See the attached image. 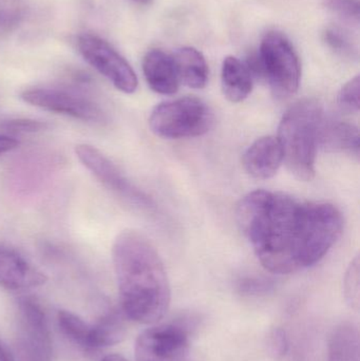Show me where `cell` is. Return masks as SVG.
<instances>
[{
	"mask_svg": "<svg viewBox=\"0 0 360 361\" xmlns=\"http://www.w3.org/2000/svg\"><path fill=\"white\" fill-rule=\"evenodd\" d=\"M143 73L154 92L173 95L179 90L180 80L173 56L160 49H152L143 59Z\"/></svg>",
	"mask_w": 360,
	"mask_h": 361,
	"instance_id": "obj_13",
	"label": "cell"
},
{
	"mask_svg": "<svg viewBox=\"0 0 360 361\" xmlns=\"http://www.w3.org/2000/svg\"><path fill=\"white\" fill-rule=\"evenodd\" d=\"M57 322L61 332L76 345L84 349L91 350L92 324H89L76 314L69 311H61L57 314Z\"/></svg>",
	"mask_w": 360,
	"mask_h": 361,
	"instance_id": "obj_19",
	"label": "cell"
},
{
	"mask_svg": "<svg viewBox=\"0 0 360 361\" xmlns=\"http://www.w3.org/2000/svg\"><path fill=\"white\" fill-rule=\"evenodd\" d=\"M268 348L271 354L277 360L285 357L289 352L290 343L287 332L283 329L276 328L268 337Z\"/></svg>",
	"mask_w": 360,
	"mask_h": 361,
	"instance_id": "obj_26",
	"label": "cell"
},
{
	"mask_svg": "<svg viewBox=\"0 0 360 361\" xmlns=\"http://www.w3.org/2000/svg\"><path fill=\"white\" fill-rule=\"evenodd\" d=\"M283 163V148L277 137H263L254 142L243 156V166L251 177L268 180Z\"/></svg>",
	"mask_w": 360,
	"mask_h": 361,
	"instance_id": "obj_12",
	"label": "cell"
},
{
	"mask_svg": "<svg viewBox=\"0 0 360 361\" xmlns=\"http://www.w3.org/2000/svg\"><path fill=\"white\" fill-rule=\"evenodd\" d=\"M126 318L122 310H112L92 324L91 350L104 349L120 343L126 336Z\"/></svg>",
	"mask_w": 360,
	"mask_h": 361,
	"instance_id": "obj_17",
	"label": "cell"
},
{
	"mask_svg": "<svg viewBox=\"0 0 360 361\" xmlns=\"http://www.w3.org/2000/svg\"><path fill=\"white\" fill-rule=\"evenodd\" d=\"M19 145V142L14 137L0 135V154H6L15 149Z\"/></svg>",
	"mask_w": 360,
	"mask_h": 361,
	"instance_id": "obj_28",
	"label": "cell"
},
{
	"mask_svg": "<svg viewBox=\"0 0 360 361\" xmlns=\"http://www.w3.org/2000/svg\"><path fill=\"white\" fill-rule=\"evenodd\" d=\"M101 361H128L126 358L123 356L118 355V354H110V355L105 356L101 358Z\"/></svg>",
	"mask_w": 360,
	"mask_h": 361,
	"instance_id": "obj_29",
	"label": "cell"
},
{
	"mask_svg": "<svg viewBox=\"0 0 360 361\" xmlns=\"http://www.w3.org/2000/svg\"><path fill=\"white\" fill-rule=\"evenodd\" d=\"M239 228L266 271L287 275L318 263L342 235L344 218L329 203L255 190L239 202Z\"/></svg>",
	"mask_w": 360,
	"mask_h": 361,
	"instance_id": "obj_1",
	"label": "cell"
},
{
	"mask_svg": "<svg viewBox=\"0 0 360 361\" xmlns=\"http://www.w3.org/2000/svg\"><path fill=\"white\" fill-rule=\"evenodd\" d=\"M0 361H11L8 353L4 351V348L1 347V345H0Z\"/></svg>",
	"mask_w": 360,
	"mask_h": 361,
	"instance_id": "obj_30",
	"label": "cell"
},
{
	"mask_svg": "<svg viewBox=\"0 0 360 361\" xmlns=\"http://www.w3.org/2000/svg\"><path fill=\"white\" fill-rule=\"evenodd\" d=\"M135 361H190V336L185 326L163 324L143 331L135 341Z\"/></svg>",
	"mask_w": 360,
	"mask_h": 361,
	"instance_id": "obj_10",
	"label": "cell"
},
{
	"mask_svg": "<svg viewBox=\"0 0 360 361\" xmlns=\"http://www.w3.org/2000/svg\"><path fill=\"white\" fill-rule=\"evenodd\" d=\"M323 42L336 54L346 59H356L357 48L352 36L346 30L336 25L328 27L323 32Z\"/></svg>",
	"mask_w": 360,
	"mask_h": 361,
	"instance_id": "obj_20",
	"label": "cell"
},
{
	"mask_svg": "<svg viewBox=\"0 0 360 361\" xmlns=\"http://www.w3.org/2000/svg\"><path fill=\"white\" fill-rule=\"evenodd\" d=\"M263 70V80L279 99L297 92L302 78L299 57L289 38L278 31L264 35L258 52Z\"/></svg>",
	"mask_w": 360,
	"mask_h": 361,
	"instance_id": "obj_5",
	"label": "cell"
},
{
	"mask_svg": "<svg viewBox=\"0 0 360 361\" xmlns=\"http://www.w3.org/2000/svg\"><path fill=\"white\" fill-rule=\"evenodd\" d=\"M274 288V283L264 278H243L238 283L239 292L245 296H261L268 294Z\"/></svg>",
	"mask_w": 360,
	"mask_h": 361,
	"instance_id": "obj_25",
	"label": "cell"
},
{
	"mask_svg": "<svg viewBox=\"0 0 360 361\" xmlns=\"http://www.w3.org/2000/svg\"><path fill=\"white\" fill-rule=\"evenodd\" d=\"M173 56L180 82L192 89H202L209 80V67L202 53L192 47L177 49Z\"/></svg>",
	"mask_w": 360,
	"mask_h": 361,
	"instance_id": "obj_16",
	"label": "cell"
},
{
	"mask_svg": "<svg viewBox=\"0 0 360 361\" xmlns=\"http://www.w3.org/2000/svg\"><path fill=\"white\" fill-rule=\"evenodd\" d=\"M120 310L128 319L156 324L170 305V284L160 255L135 231H125L112 247Z\"/></svg>",
	"mask_w": 360,
	"mask_h": 361,
	"instance_id": "obj_2",
	"label": "cell"
},
{
	"mask_svg": "<svg viewBox=\"0 0 360 361\" xmlns=\"http://www.w3.org/2000/svg\"><path fill=\"white\" fill-rule=\"evenodd\" d=\"M323 118V107L314 99H300L281 118L277 139L283 148V163L296 179L308 182L315 177Z\"/></svg>",
	"mask_w": 360,
	"mask_h": 361,
	"instance_id": "obj_3",
	"label": "cell"
},
{
	"mask_svg": "<svg viewBox=\"0 0 360 361\" xmlns=\"http://www.w3.org/2000/svg\"><path fill=\"white\" fill-rule=\"evenodd\" d=\"M345 296L353 309L359 307V259H354L345 277Z\"/></svg>",
	"mask_w": 360,
	"mask_h": 361,
	"instance_id": "obj_24",
	"label": "cell"
},
{
	"mask_svg": "<svg viewBox=\"0 0 360 361\" xmlns=\"http://www.w3.org/2000/svg\"><path fill=\"white\" fill-rule=\"evenodd\" d=\"M360 78L349 80L337 95V106L345 114H357L360 108Z\"/></svg>",
	"mask_w": 360,
	"mask_h": 361,
	"instance_id": "obj_22",
	"label": "cell"
},
{
	"mask_svg": "<svg viewBox=\"0 0 360 361\" xmlns=\"http://www.w3.org/2000/svg\"><path fill=\"white\" fill-rule=\"evenodd\" d=\"M20 97L30 105L82 122L104 124L107 121V116L99 104L71 89L37 87L23 91Z\"/></svg>",
	"mask_w": 360,
	"mask_h": 361,
	"instance_id": "obj_7",
	"label": "cell"
},
{
	"mask_svg": "<svg viewBox=\"0 0 360 361\" xmlns=\"http://www.w3.org/2000/svg\"><path fill=\"white\" fill-rule=\"evenodd\" d=\"M48 277L23 255L8 246H0V286L8 290H25L44 286Z\"/></svg>",
	"mask_w": 360,
	"mask_h": 361,
	"instance_id": "obj_11",
	"label": "cell"
},
{
	"mask_svg": "<svg viewBox=\"0 0 360 361\" xmlns=\"http://www.w3.org/2000/svg\"><path fill=\"white\" fill-rule=\"evenodd\" d=\"M328 361H360L359 329L344 322L334 329L328 347Z\"/></svg>",
	"mask_w": 360,
	"mask_h": 361,
	"instance_id": "obj_18",
	"label": "cell"
},
{
	"mask_svg": "<svg viewBox=\"0 0 360 361\" xmlns=\"http://www.w3.org/2000/svg\"><path fill=\"white\" fill-rule=\"evenodd\" d=\"M318 146L327 152L359 157V131L355 125L340 120H325L319 129Z\"/></svg>",
	"mask_w": 360,
	"mask_h": 361,
	"instance_id": "obj_14",
	"label": "cell"
},
{
	"mask_svg": "<svg viewBox=\"0 0 360 361\" xmlns=\"http://www.w3.org/2000/svg\"><path fill=\"white\" fill-rule=\"evenodd\" d=\"M75 154L80 162L104 186L107 187L120 199L139 209L147 212H154L156 209L154 200L127 179L118 167L97 148L88 144H80L76 146Z\"/></svg>",
	"mask_w": 360,
	"mask_h": 361,
	"instance_id": "obj_9",
	"label": "cell"
},
{
	"mask_svg": "<svg viewBox=\"0 0 360 361\" xmlns=\"http://www.w3.org/2000/svg\"><path fill=\"white\" fill-rule=\"evenodd\" d=\"M15 361H52V337L46 313L31 297L18 302V334Z\"/></svg>",
	"mask_w": 360,
	"mask_h": 361,
	"instance_id": "obj_6",
	"label": "cell"
},
{
	"mask_svg": "<svg viewBox=\"0 0 360 361\" xmlns=\"http://www.w3.org/2000/svg\"><path fill=\"white\" fill-rule=\"evenodd\" d=\"M76 47L82 59L118 90L132 94L137 91V74L130 63L109 42L94 34H80Z\"/></svg>",
	"mask_w": 360,
	"mask_h": 361,
	"instance_id": "obj_8",
	"label": "cell"
},
{
	"mask_svg": "<svg viewBox=\"0 0 360 361\" xmlns=\"http://www.w3.org/2000/svg\"><path fill=\"white\" fill-rule=\"evenodd\" d=\"M133 1L137 2V4H149L151 0H133Z\"/></svg>",
	"mask_w": 360,
	"mask_h": 361,
	"instance_id": "obj_31",
	"label": "cell"
},
{
	"mask_svg": "<svg viewBox=\"0 0 360 361\" xmlns=\"http://www.w3.org/2000/svg\"><path fill=\"white\" fill-rule=\"evenodd\" d=\"M221 87L228 101L241 103L253 90V76L240 59L228 56L222 63Z\"/></svg>",
	"mask_w": 360,
	"mask_h": 361,
	"instance_id": "obj_15",
	"label": "cell"
},
{
	"mask_svg": "<svg viewBox=\"0 0 360 361\" xmlns=\"http://www.w3.org/2000/svg\"><path fill=\"white\" fill-rule=\"evenodd\" d=\"M213 124V114L209 106L192 97L159 104L149 118L152 133L170 140L200 137L209 133Z\"/></svg>",
	"mask_w": 360,
	"mask_h": 361,
	"instance_id": "obj_4",
	"label": "cell"
},
{
	"mask_svg": "<svg viewBox=\"0 0 360 361\" xmlns=\"http://www.w3.org/2000/svg\"><path fill=\"white\" fill-rule=\"evenodd\" d=\"M23 15L18 10L0 8V34L12 32L20 23Z\"/></svg>",
	"mask_w": 360,
	"mask_h": 361,
	"instance_id": "obj_27",
	"label": "cell"
},
{
	"mask_svg": "<svg viewBox=\"0 0 360 361\" xmlns=\"http://www.w3.org/2000/svg\"><path fill=\"white\" fill-rule=\"evenodd\" d=\"M323 6L342 20L359 23V0H323Z\"/></svg>",
	"mask_w": 360,
	"mask_h": 361,
	"instance_id": "obj_23",
	"label": "cell"
},
{
	"mask_svg": "<svg viewBox=\"0 0 360 361\" xmlns=\"http://www.w3.org/2000/svg\"><path fill=\"white\" fill-rule=\"evenodd\" d=\"M48 128V123L32 120V118H11V120L0 122V135H8V137L40 133Z\"/></svg>",
	"mask_w": 360,
	"mask_h": 361,
	"instance_id": "obj_21",
	"label": "cell"
}]
</instances>
